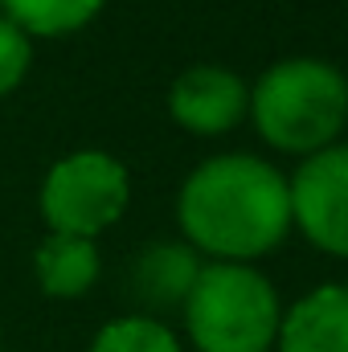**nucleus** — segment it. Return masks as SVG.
I'll return each mask as SVG.
<instances>
[{"mask_svg": "<svg viewBox=\"0 0 348 352\" xmlns=\"http://www.w3.org/2000/svg\"><path fill=\"white\" fill-rule=\"evenodd\" d=\"M176 217L193 250H205L217 263H246L287 238L291 184L259 156H213L180 184Z\"/></svg>", "mask_w": 348, "mask_h": 352, "instance_id": "1", "label": "nucleus"}, {"mask_svg": "<svg viewBox=\"0 0 348 352\" xmlns=\"http://www.w3.org/2000/svg\"><path fill=\"white\" fill-rule=\"evenodd\" d=\"M279 352H348V283L303 295L279 324Z\"/></svg>", "mask_w": 348, "mask_h": 352, "instance_id": "7", "label": "nucleus"}, {"mask_svg": "<svg viewBox=\"0 0 348 352\" xmlns=\"http://www.w3.org/2000/svg\"><path fill=\"white\" fill-rule=\"evenodd\" d=\"M0 344H4V336H0Z\"/></svg>", "mask_w": 348, "mask_h": 352, "instance_id": "13", "label": "nucleus"}, {"mask_svg": "<svg viewBox=\"0 0 348 352\" xmlns=\"http://www.w3.org/2000/svg\"><path fill=\"white\" fill-rule=\"evenodd\" d=\"M291 184V221H299L303 238L348 258V144H332L299 164Z\"/></svg>", "mask_w": 348, "mask_h": 352, "instance_id": "5", "label": "nucleus"}, {"mask_svg": "<svg viewBox=\"0 0 348 352\" xmlns=\"http://www.w3.org/2000/svg\"><path fill=\"white\" fill-rule=\"evenodd\" d=\"M90 352H180V340L156 316H119L98 328Z\"/></svg>", "mask_w": 348, "mask_h": 352, "instance_id": "11", "label": "nucleus"}, {"mask_svg": "<svg viewBox=\"0 0 348 352\" xmlns=\"http://www.w3.org/2000/svg\"><path fill=\"white\" fill-rule=\"evenodd\" d=\"M29 62H33L29 37L0 12V98L21 87V78L29 74Z\"/></svg>", "mask_w": 348, "mask_h": 352, "instance_id": "12", "label": "nucleus"}, {"mask_svg": "<svg viewBox=\"0 0 348 352\" xmlns=\"http://www.w3.org/2000/svg\"><path fill=\"white\" fill-rule=\"evenodd\" d=\"M131 201V176L107 152H70L41 180V217L50 234L94 238L123 217Z\"/></svg>", "mask_w": 348, "mask_h": 352, "instance_id": "4", "label": "nucleus"}, {"mask_svg": "<svg viewBox=\"0 0 348 352\" xmlns=\"http://www.w3.org/2000/svg\"><path fill=\"white\" fill-rule=\"evenodd\" d=\"M250 115L270 148L316 156L348 119V78L320 58H287L254 82Z\"/></svg>", "mask_w": 348, "mask_h": 352, "instance_id": "2", "label": "nucleus"}, {"mask_svg": "<svg viewBox=\"0 0 348 352\" xmlns=\"http://www.w3.org/2000/svg\"><path fill=\"white\" fill-rule=\"evenodd\" d=\"M33 270L45 295L54 299H78L87 295L98 278V246L94 238H70V234H50L41 238Z\"/></svg>", "mask_w": 348, "mask_h": 352, "instance_id": "9", "label": "nucleus"}, {"mask_svg": "<svg viewBox=\"0 0 348 352\" xmlns=\"http://www.w3.org/2000/svg\"><path fill=\"white\" fill-rule=\"evenodd\" d=\"M184 324L197 352H266L279 340V295L246 263L201 266L188 299Z\"/></svg>", "mask_w": 348, "mask_h": 352, "instance_id": "3", "label": "nucleus"}, {"mask_svg": "<svg viewBox=\"0 0 348 352\" xmlns=\"http://www.w3.org/2000/svg\"><path fill=\"white\" fill-rule=\"evenodd\" d=\"M168 111L193 135H221L250 115V90L226 66H188L168 90Z\"/></svg>", "mask_w": 348, "mask_h": 352, "instance_id": "6", "label": "nucleus"}, {"mask_svg": "<svg viewBox=\"0 0 348 352\" xmlns=\"http://www.w3.org/2000/svg\"><path fill=\"white\" fill-rule=\"evenodd\" d=\"M197 274H201V263H197V250L193 246H184V242H152L131 263V291L152 311L173 307V303L184 307Z\"/></svg>", "mask_w": 348, "mask_h": 352, "instance_id": "8", "label": "nucleus"}, {"mask_svg": "<svg viewBox=\"0 0 348 352\" xmlns=\"http://www.w3.org/2000/svg\"><path fill=\"white\" fill-rule=\"evenodd\" d=\"M4 16L25 37H66L90 25L107 0H0Z\"/></svg>", "mask_w": 348, "mask_h": 352, "instance_id": "10", "label": "nucleus"}]
</instances>
